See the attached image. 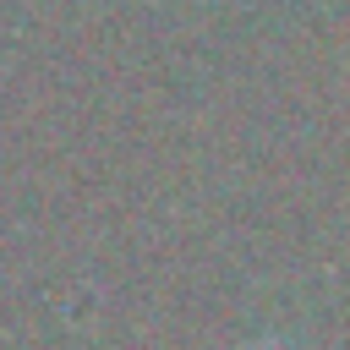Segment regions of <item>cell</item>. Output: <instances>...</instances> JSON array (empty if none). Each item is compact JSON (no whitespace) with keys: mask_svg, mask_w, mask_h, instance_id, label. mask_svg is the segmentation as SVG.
I'll list each match as a JSON object with an SVG mask.
<instances>
[{"mask_svg":"<svg viewBox=\"0 0 350 350\" xmlns=\"http://www.w3.org/2000/svg\"><path fill=\"white\" fill-rule=\"evenodd\" d=\"M246 350H290V345H279V339H257V345H246Z\"/></svg>","mask_w":350,"mask_h":350,"instance_id":"1","label":"cell"}]
</instances>
